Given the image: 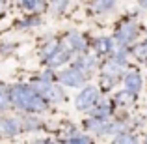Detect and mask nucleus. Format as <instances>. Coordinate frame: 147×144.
I'll return each instance as SVG.
<instances>
[{"label":"nucleus","mask_w":147,"mask_h":144,"mask_svg":"<svg viewBox=\"0 0 147 144\" xmlns=\"http://www.w3.org/2000/svg\"><path fill=\"white\" fill-rule=\"evenodd\" d=\"M67 2H69V0H54V10H56V11H61L65 6H67Z\"/></svg>","instance_id":"f3484780"},{"label":"nucleus","mask_w":147,"mask_h":144,"mask_svg":"<svg viewBox=\"0 0 147 144\" xmlns=\"http://www.w3.org/2000/svg\"><path fill=\"white\" fill-rule=\"evenodd\" d=\"M110 47H112L110 40H97V41H95V49H97L99 53H106Z\"/></svg>","instance_id":"f8f14e48"},{"label":"nucleus","mask_w":147,"mask_h":144,"mask_svg":"<svg viewBox=\"0 0 147 144\" xmlns=\"http://www.w3.org/2000/svg\"><path fill=\"white\" fill-rule=\"evenodd\" d=\"M125 84H127V90H129V92H138L142 88L140 75H138L136 71H130L129 75H127V79H125Z\"/></svg>","instance_id":"423d86ee"},{"label":"nucleus","mask_w":147,"mask_h":144,"mask_svg":"<svg viewBox=\"0 0 147 144\" xmlns=\"http://www.w3.org/2000/svg\"><path fill=\"white\" fill-rule=\"evenodd\" d=\"M11 99L19 107L28 109V111H43L45 109V101L37 96V92L26 86H15L11 90Z\"/></svg>","instance_id":"f257e3e1"},{"label":"nucleus","mask_w":147,"mask_h":144,"mask_svg":"<svg viewBox=\"0 0 147 144\" xmlns=\"http://www.w3.org/2000/svg\"><path fill=\"white\" fill-rule=\"evenodd\" d=\"M41 4H43V0H22V6L28 10H37Z\"/></svg>","instance_id":"4468645a"},{"label":"nucleus","mask_w":147,"mask_h":144,"mask_svg":"<svg viewBox=\"0 0 147 144\" xmlns=\"http://www.w3.org/2000/svg\"><path fill=\"white\" fill-rule=\"evenodd\" d=\"M93 66H95V58H93V56H84V58H80V60H78L76 68H78V69H82V71L86 73L88 69H91Z\"/></svg>","instance_id":"9b49d317"},{"label":"nucleus","mask_w":147,"mask_h":144,"mask_svg":"<svg viewBox=\"0 0 147 144\" xmlns=\"http://www.w3.org/2000/svg\"><path fill=\"white\" fill-rule=\"evenodd\" d=\"M60 79H61V83H63V84H69V86H78V84L84 83V71H82V69H78V68L67 69V71H63L60 75Z\"/></svg>","instance_id":"7ed1b4c3"},{"label":"nucleus","mask_w":147,"mask_h":144,"mask_svg":"<svg viewBox=\"0 0 147 144\" xmlns=\"http://www.w3.org/2000/svg\"><path fill=\"white\" fill-rule=\"evenodd\" d=\"M132 38H134V25H125L121 30H119V34H117L119 45H125L127 41H130Z\"/></svg>","instance_id":"6e6552de"},{"label":"nucleus","mask_w":147,"mask_h":144,"mask_svg":"<svg viewBox=\"0 0 147 144\" xmlns=\"http://www.w3.org/2000/svg\"><path fill=\"white\" fill-rule=\"evenodd\" d=\"M71 142H90V139L88 137H75V139H71Z\"/></svg>","instance_id":"a211bd4d"},{"label":"nucleus","mask_w":147,"mask_h":144,"mask_svg":"<svg viewBox=\"0 0 147 144\" xmlns=\"http://www.w3.org/2000/svg\"><path fill=\"white\" fill-rule=\"evenodd\" d=\"M88 129L95 131V133H108L110 131V124L100 120V118H93V120L88 122Z\"/></svg>","instance_id":"0eeeda50"},{"label":"nucleus","mask_w":147,"mask_h":144,"mask_svg":"<svg viewBox=\"0 0 147 144\" xmlns=\"http://www.w3.org/2000/svg\"><path fill=\"white\" fill-rule=\"evenodd\" d=\"M67 56H69V53H67V51L60 49V51H56L54 54H50L49 62H50V66H60V64H63V62L67 60Z\"/></svg>","instance_id":"1a4fd4ad"},{"label":"nucleus","mask_w":147,"mask_h":144,"mask_svg":"<svg viewBox=\"0 0 147 144\" xmlns=\"http://www.w3.org/2000/svg\"><path fill=\"white\" fill-rule=\"evenodd\" d=\"M134 54H136L138 58H142V60H145L147 58V43H140L136 49H134Z\"/></svg>","instance_id":"ddd939ff"},{"label":"nucleus","mask_w":147,"mask_h":144,"mask_svg":"<svg viewBox=\"0 0 147 144\" xmlns=\"http://www.w3.org/2000/svg\"><path fill=\"white\" fill-rule=\"evenodd\" d=\"M121 68H123V62L115 58V60L108 62V64L102 68V75L104 77H114V79H115V77L119 75V71H121Z\"/></svg>","instance_id":"39448f33"},{"label":"nucleus","mask_w":147,"mask_h":144,"mask_svg":"<svg viewBox=\"0 0 147 144\" xmlns=\"http://www.w3.org/2000/svg\"><path fill=\"white\" fill-rule=\"evenodd\" d=\"M115 4V0H97V10L102 11V10H108Z\"/></svg>","instance_id":"2eb2a0df"},{"label":"nucleus","mask_w":147,"mask_h":144,"mask_svg":"<svg viewBox=\"0 0 147 144\" xmlns=\"http://www.w3.org/2000/svg\"><path fill=\"white\" fill-rule=\"evenodd\" d=\"M142 6H145V8H147V0H142Z\"/></svg>","instance_id":"aec40b11"},{"label":"nucleus","mask_w":147,"mask_h":144,"mask_svg":"<svg viewBox=\"0 0 147 144\" xmlns=\"http://www.w3.org/2000/svg\"><path fill=\"white\" fill-rule=\"evenodd\" d=\"M19 131V124L13 118H2L0 120V133L2 135H15Z\"/></svg>","instance_id":"20e7f679"},{"label":"nucleus","mask_w":147,"mask_h":144,"mask_svg":"<svg viewBox=\"0 0 147 144\" xmlns=\"http://www.w3.org/2000/svg\"><path fill=\"white\" fill-rule=\"evenodd\" d=\"M67 41H69V45H71V49H78V51L86 49V43H84L82 36H78V34H71V36L67 38Z\"/></svg>","instance_id":"9d476101"},{"label":"nucleus","mask_w":147,"mask_h":144,"mask_svg":"<svg viewBox=\"0 0 147 144\" xmlns=\"http://www.w3.org/2000/svg\"><path fill=\"white\" fill-rule=\"evenodd\" d=\"M115 141H117V142H132L134 139H132V137H117Z\"/></svg>","instance_id":"6ab92c4d"},{"label":"nucleus","mask_w":147,"mask_h":144,"mask_svg":"<svg viewBox=\"0 0 147 144\" xmlns=\"http://www.w3.org/2000/svg\"><path fill=\"white\" fill-rule=\"evenodd\" d=\"M7 107V94L4 92V88H0V109Z\"/></svg>","instance_id":"dca6fc26"},{"label":"nucleus","mask_w":147,"mask_h":144,"mask_svg":"<svg viewBox=\"0 0 147 144\" xmlns=\"http://www.w3.org/2000/svg\"><path fill=\"white\" fill-rule=\"evenodd\" d=\"M97 96H99L97 88H95V86H88L86 90L82 92V94L76 97V107H78V109H88V107H91V105L97 101Z\"/></svg>","instance_id":"f03ea898"}]
</instances>
